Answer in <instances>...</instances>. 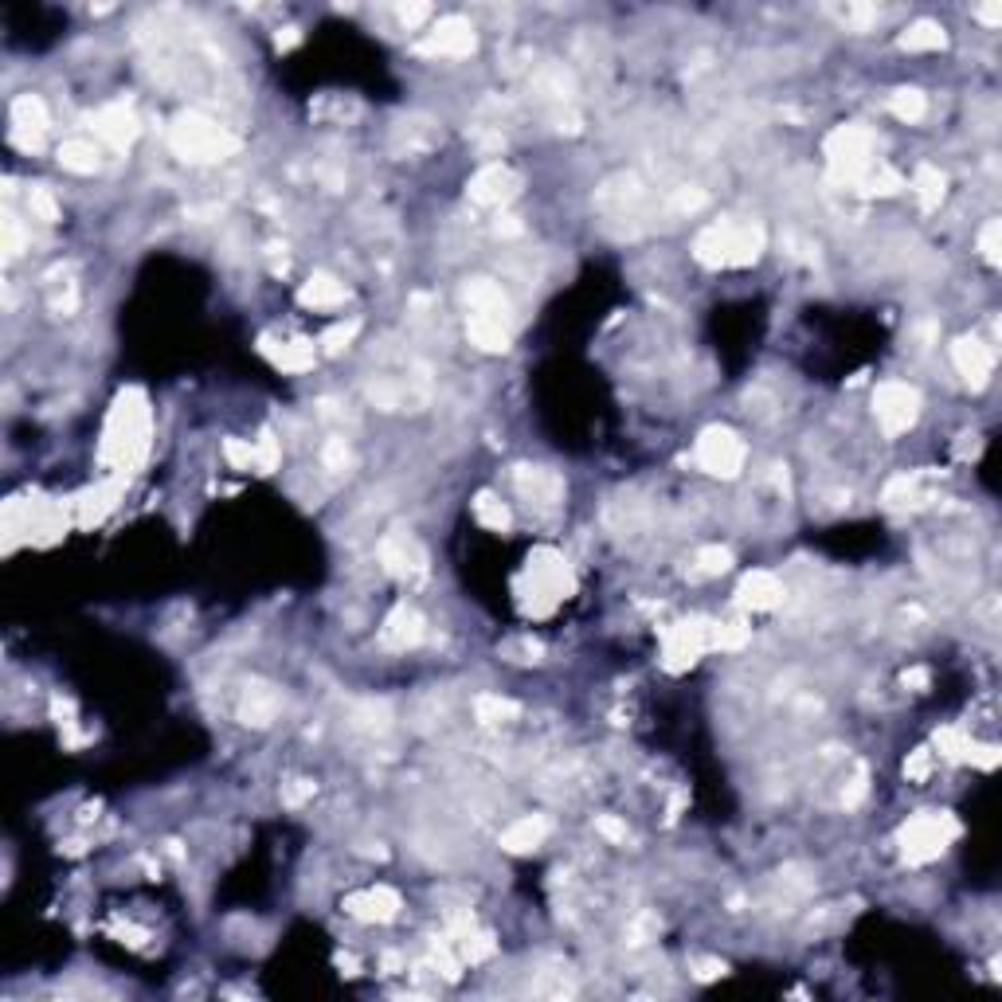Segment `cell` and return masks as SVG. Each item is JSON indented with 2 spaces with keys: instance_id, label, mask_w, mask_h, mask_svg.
Masks as SVG:
<instances>
[{
  "instance_id": "1",
  "label": "cell",
  "mask_w": 1002,
  "mask_h": 1002,
  "mask_svg": "<svg viewBox=\"0 0 1002 1002\" xmlns=\"http://www.w3.org/2000/svg\"><path fill=\"white\" fill-rule=\"evenodd\" d=\"M768 235L760 224L744 220V224H732V220H717L709 224L705 231H697L693 239V259L709 271H721V267H752L764 251Z\"/></svg>"
},
{
  "instance_id": "2",
  "label": "cell",
  "mask_w": 1002,
  "mask_h": 1002,
  "mask_svg": "<svg viewBox=\"0 0 1002 1002\" xmlns=\"http://www.w3.org/2000/svg\"><path fill=\"white\" fill-rule=\"evenodd\" d=\"M169 149L192 165H216L239 153V137L200 110H184L169 126Z\"/></svg>"
},
{
  "instance_id": "3",
  "label": "cell",
  "mask_w": 1002,
  "mask_h": 1002,
  "mask_svg": "<svg viewBox=\"0 0 1002 1002\" xmlns=\"http://www.w3.org/2000/svg\"><path fill=\"white\" fill-rule=\"evenodd\" d=\"M517 595H521V607L529 615H552L572 595V572H568L564 556L556 548H537L525 564Z\"/></svg>"
},
{
  "instance_id": "4",
  "label": "cell",
  "mask_w": 1002,
  "mask_h": 1002,
  "mask_svg": "<svg viewBox=\"0 0 1002 1002\" xmlns=\"http://www.w3.org/2000/svg\"><path fill=\"white\" fill-rule=\"evenodd\" d=\"M149 451V408L137 392H122L110 427H106V443H102V458L118 462L122 470H134L137 462Z\"/></svg>"
},
{
  "instance_id": "5",
  "label": "cell",
  "mask_w": 1002,
  "mask_h": 1002,
  "mask_svg": "<svg viewBox=\"0 0 1002 1002\" xmlns=\"http://www.w3.org/2000/svg\"><path fill=\"white\" fill-rule=\"evenodd\" d=\"M873 149H877L873 130L858 126V122L838 126L834 134L826 137V145H822L826 165H830V177L838 184H858L869 169L877 165V161H873Z\"/></svg>"
},
{
  "instance_id": "6",
  "label": "cell",
  "mask_w": 1002,
  "mask_h": 1002,
  "mask_svg": "<svg viewBox=\"0 0 1002 1002\" xmlns=\"http://www.w3.org/2000/svg\"><path fill=\"white\" fill-rule=\"evenodd\" d=\"M956 834L959 822L948 811H920L901 826V854L909 866H928L948 850Z\"/></svg>"
},
{
  "instance_id": "7",
  "label": "cell",
  "mask_w": 1002,
  "mask_h": 1002,
  "mask_svg": "<svg viewBox=\"0 0 1002 1002\" xmlns=\"http://www.w3.org/2000/svg\"><path fill=\"white\" fill-rule=\"evenodd\" d=\"M693 462L713 478H736L748 462V447L732 427H705L693 443Z\"/></svg>"
},
{
  "instance_id": "8",
  "label": "cell",
  "mask_w": 1002,
  "mask_h": 1002,
  "mask_svg": "<svg viewBox=\"0 0 1002 1002\" xmlns=\"http://www.w3.org/2000/svg\"><path fill=\"white\" fill-rule=\"evenodd\" d=\"M873 415H877V427L889 439H897L920 419V392L909 380H881L873 392Z\"/></svg>"
},
{
  "instance_id": "9",
  "label": "cell",
  "mask_w": 1002,
  "mask_h": 1002,
  "mask_svg": "<svg viewBox=\"0 0 1002 1002\" xmlns=\"http://www.w3.org/2000/svg\"><path fill=\"white\" fill-rule=\"evenodd\" d=\"M705 650H713V623L709 619H682V623L666 627V635H662V666L670 674H682Z\"/></svg>"
},
{
  "instance_id": "10",
  "label": "cell",
  "mask_w": 1002,
  "mask_h": 1002,
  "mask_svg": "<svg viewBox=\"0 0 1002 1002\" xmlns=\"http://www.w3.org/2000/svg\"><path fill=\"white\" fill-rule=\"evenodd\" d=\"M376 556H380L384 572L396 576V580L415 584V580L427 576V548L419 545V537L411 529H388L380 537V545H376Z\"/></svg>"
},
{
  "instance_id": "11",
  "label": "cell",
  "mask_w": 1002,
  "mask_h": 1002,
  "mask_svg": "<svg viewBox=\"0 0 1002 1002\" xmlns=\"http://www.w3.org/2000/svg\"><path fill=\"white\" fill-rule=\"evenodd\" d=\"M415 51L427 59H466L478 51V32L466 16H443Z\"/></svg>"
},
{
  "instance_id": "12",
  "label": "cell",
  "mask_w": 1002,
  "mask_h": 1002,
  "mask_svg": "<svg viewBox=\"0 0 1002 1002\" xmlns=\"http://www.w3.org/2000/svg\"><path fill=\"white\" fill-rule=\"evenodd\" d=\"M517 192H521V173L509 169L505 161L482 165V169L466 181V196H470L474 204H482V208H501V204H509Z\"/></svg>"
},
{
  "instance_id": "13",
  "label": "cell",
  "mask_w": 1002,
  "mask_h": 1002,
  "mask_svg": "<svg viewBox=\"0 0 1002 1002\" xmlns=\"http://www.w3.org/2000/svg\"><path fill=\"white\" fill-rule=\"evenodd\" d=\"M513 486H517L521 501H529L537 509H556L564 501V494H568L564 478L552 466H541V462H521L513 470Z\"/></svg>"
},
{
  "instance_id": "14",
  "label": "cell",
  "mask_w": 1002,
  "mask_h": 1002,
  "mask_svg": "<svg viewBox=\"0 0 1002 1002\" xmlns=\"http://www.w3.org/2000/svg\"><path fill=\"white\" fill-rule=\"evenodd\" d=\"M400 909H404V901L392 885H368V889H357L345 897V912L361 924H388L400 916Z\"/></svg>"
},
{
  "instance_id": "15",
  "label": "cell",
  "mask_w": 1002,
  "mask_h": 1002,
  "mask_svg": "<svg viewBox=\"0 0 1002 1002\" xmlns=\"http://www.w3.org/2000/svg\"><path fill=\"white\" fill-rule=\"evenodd\" d=\"M952 365L967 380V388L979 392V388H987V380L995 372V349L987 341H979V337H959L952 345Z\"/></svg>"
},
{
  "instance_id": "16",
  "label": "cell",
  "mask_w": 1002,
  "mask_h": 1002,
  "mask_svg": "<svg viewBox=\"0 0 1002 1002\" xmlns=\"http://www.w3.org/2000/svg\"><path fill=\"white\" fill-rule=\"evenodd\" d=\"M47 126H51V118H47V106L40 94H20V98L12 102V141H16V145L40 149Z\"/></svg>"
},
{
  "instance_id": "17",
  "label": "cell",
  "mask_w": 1002,
  "mask_h": 1002,
  "mask_svg": "<svg viewBox=\"0 0 1002 1002\" xmlns=\"http://www.w3.org/2000/svg\"><path fill=\"white\" fill-rule=\"evenodd\" d=\"M239 721L243 725H251V729H267L278 721V713H282V693L267 682H251L243 689V697H239Z\"/></svg>"
},
{
  "instance_id": "18",
  "label": "cell",
  "mask_w": 1002,
  "mask_h": 1002,
  "mask_svg": "<svg viewBox=\"0 0 1002 1002\" xmlns=\"http://www.w3.org/2000/svg\"><path fill=\"white\" fill-rule=\"evenodd\" d=\"M91 130L110 149H130L137 137V114L126 106V102H110V106H102L98 114L91 118Z\"/></svg>"
},
{
  "instance_id": "19",
  "label": "cell",
  "mask_w": 1002,
  "mask_h": 1002,
  "mask_svg": "<svg viewBox=\"0 0 1002 1002\" xmlns=\"http://www.w3.org/2000/svg\"><path fill=\"white\" fill-rule=\"evenodd\" d=\"M427 635V623H423V615L411 607V603H396L392 611H388V619H384V627H380V642L388 646V650H411V646H419Z\"/></svg>"
},
{
  "instance_id": "20",
  "label": "cell",
  "mask_w": 1002,
  "mask_h": 1002,
  "mask_svg": "<svg viewBox=\"0 0 1002 1002\" xmlns=\"http://www.w3.org/2000/svg\"><path fill=\"white\" fill-rule=\"evenodd\" d=\"M783 580L775 576V572H764V568H756V572H748L744 580H740V588H736V603L740 607H748V611H772L783 603Z\"/></svg>"
},
{
  "instance_id": "21",
  "label": "cell",
  "mask_w": 1002,
  "mask_h": 1002,
  "mask_svg": "<svg viewBox=\"0 0 1002 1002\" xmlns=\"http://www.w3.org/2000/svg\"><path fill=\"white\" fill-rule=\"evenodd\" d=\"M259 349L271 357L274 368L282 372H310L314 361H318V345L310 337H290V341H274V337H263Z\"/></svg>"
},
{
  "instance_id": "22",
  "label": "cell",
  "mask_w": 1002,
  "mask_h": 1002,
  "mask_svg": "<svg viewBox=\"0 0 1002 1002\" xmlns=\"http://www.w3.org/2000/svg\"><path fill=\"white\" fill-rule=\"evenodd\" d=\"M298 302L306 306V310H341L345 302H349V286L337 278V274H310L306 282H302V290H298Z\"/></svg>"
},
{
  "instance_id": "23",
  "label": "cell",
  "mask_w": 1002,
  "mask_h": 1002,
  "mask_svg": "<svg viewBox=\"0 0 1002 1002\" xmlns=\"http://www.w3.org/2000/svg\"><path fill=\"white\" fill-rule=\"evenodd\" d=\"M462 302H466L470 314H482V318H509V298H505L501 282H494V278H466Z\"/></svg>"
},
{
  "instance_id": "24",
  "label": "cell",
  "mask_w": 1002,
  "mask_h": 1002,
  "mask_svg": "<svg viewBox=\"0 0 1002 1002\" xmlns=\"http://www.w3.org/2000/svg\"><path fill=\"white\" fill-rule=\"evenodd\" d=\"M548 830H552V822L545 815H521L513 826L501 830V850L505 854H533L548 838Z\"/></svg>"
},
{
  "instance_id": "25",
  "label": "cell",
  "mask_w": 1002,
  "mask_h": 1002,
  "mask_svg": "<svg viewBox=\"0 0 1002 1002\" xmlns=\"http://www.w3.org/2000/svg\"><path fill=\"white\" fill-rule=\"evenodd\" d=\"M466 337L470 345H478L482 353H505L509 349V318H482V314H470L466 318Z\"/></svg>"
},
{
  "instance_id": "26",
  "label": "cell",
  "mask_w": 1002,
  "mask_h": 1002,
  "mask_svg": "<svg viewBox=\"0 0 1002 1002\" xmlns=\"http://www.w3.org/2000/svg\"><path fill=\"white\" fill-rule=\"evenodd\" d=\"M392 137H396V149H400V153H427V149H435V145L443 141V130H439L431 118H404Z\"/></svg>"
},
{
  "instance_id": "27",
  "label": "cell",
  "mask_w": 1002,
  "mask_h": 1002,
  "mask_svg": "<svg viewBox=\"0 0 1002 1002\" xmlns=\"http://www.w3.org/2000/svg\"><path fill=\"white\" fill-rule=\"evenodd\" d=\"M59 165H63L67 173L87 177V173H94V169L102 165V153H98V145L87 141V137H71V141L59 145Z\"/></svg>"
},
{
  "instance_id": "28",
  "label": "cell",
  "mask_w": 1002,
  "mask_h": 1002,
  "mask_svg": "<svg viewBox=\"0 0 1002 1002\" xmlns=\"http://www.w3.org/2000/svg\"><path fill=\"white\" fill-rule=\"evenodd\" d=\"M909 188L916 192L920 208H924V212H932V208H940V204H944V196H948V177H944L936 165H920V169L912 173Z\"/></svg>"
},
{
  "instance_id": "29",
  "label": "cell",
  "mask_w": 1002,
  "mask_h": 1002,
  "mask_svg": "<svg viewBox=\"0 0 1002 1002\" xmlns=\"http://www.w3.org/2000/svg\"><path fill=\"white\" fill-rule=\"evenodd\" d=\"M901 47L905 51H944L948 47V32L936 20H916V24H909L901 32Z\"/></svg>"
},
{
  "instance_id": "30",
  "label": "cell",
  "mask_w": 1002,
  "mask_h": 1002,
  "mask_svg": "<svg viewBox=\"0 0 1002 1002\" xmlns=\"http://www.w3.org/2000/svg\"><path fill=\"white\" fill-rule=\"evenodd\" d=\"M533 91L548 98V102H568L572 94H576V83H572V75L564 71V67H556V63H545L537 75H533Z\"/></svg>"
},
{
  "instance_id": "31",
  "label": "cell",
  "mask_w": 1002,
  "mask_h": 1002,
  "mask_svg": "<svg viewBox=\"0 0 1002 1002\" xmlns=\"http://www.w3.org/2000/svg\"><path fill=\"white\" fill-rule=\"evenodd\" d=\"M474 521H478L482 529H490V533H505L513 517H509V505H505L498 494L482 490V494L474 498Z\"/></svg>"
},
{
  "instance_id": "32",
  "label": "cell",
  "mask_w": 1002,
  "mask_h": 1002,
  "mask_svg": "<svg viewBox=\"0 0 1002 1002\" xmlns=\"http://www.w3.org/2000/svg\"><path fill=\"white\" fill-rule=\"evenodd\" d=\"M729 568H732V548H725V545H705V548H697V556H693V576H697V580L725 576Z\"/></svg>"
},
{
  "instance_id": "33",
  "label": "cell",
  "mask_w": 1002,
  "mask_h": 1002,
  "mask_svg": "<svg viewBox=\"0 0 1002 1002\" xmlns=\"http://www.w3.org/2000/svg\"><path fill=\"white\" fill-rule=\"evenodd\" d=\"M517 705L509 701V697H498V693H482L478 701H474V717L482 721V725H509V721H517Z\"/></svg>"
},
{
  "instance_id": "34",
  "label": "cell",
  "mask_w": 1002,
  "mask_h": 1002,
  "mask_svg": "<svg viewBox=\"0 0 1002 1002\" xmlns=\"http://www.w3.org/2000/svg\"><path fill=\"white\" fill-rule=\"evenodd\" d=\"M889 114L912 126V122H920L928 114V98H924V91H916V87H901V91L889 94Z\"/></svg>"
},
{
  "instance_id": "35",
  "label": "cell",
  "mask_w": 1002,
  "mask_h": 1002,
  "mask_svg": "<svg viewBox=\"0 0 1002 1002\" xmlns=\"http://www.w3.org/2000/svg\"><path fill=\"white\" fill-rule=\"evenodd\" d=\"M858 188H862L866 196H897V192H901V188H909V184H905V177H901L897 169H889V165H873L866 177L858 181Z\"/></svg>"
},
{
  "instance_id": "36",
  "label": "cell",
  "mask_w": 1002,
  "mask_h": 1002,
  "mask_svg": "<svg viewBox=\"0 0 1002 1002\" xmlns=\"http://www.w3.org/2000/svg\"><path fill=\"white\" fill-rule=\"evenodd\" d=\"M881 501L889 505V509H909L920 501V478L916 474H897V478H889L885 482V490H881Z\"/></svg>"
},
{
  "instance_id": "37",
  "label": "cell",
  "mask_w": 1002,
  "mask_h": 1002,
  "mask_svg": "<svg viewBox=\"0 0 1002 1002\" xmlns=\"http://www.w3.org/2000/svg\"><path fill=\"white\" fill-rule=\"evenodd\" d=\"M498 654L505 658V662L533 666V662H541V658H545V646H541L533 635H517V638H505V642L498 646Z\"/></svg>"
},
{
  "instance_id": "38",
  "label": "cell",
  "mask_w": 1002,
  "mask_h": 1002,
  "mask_svg": "<svg viewBox=\"0 0 1002 1002\" xmlns=\"http://www.w3.org/2000/svg\"><path fill=\"white\" fill-rule=\"evenodd\" d=\"M357 329H361V321L349 318V321H337L333 329H325L318 341V349L325 357H337V353H345L349 345H353V337H357Z\"/></svg>"
},
{
  "instance_id": "39",
  "label": "cell",
  "mask_w": 1002,
  "mask_h": 1002,
  "mask_svg": "<svg viewBox=\"0 0 1002 1002\" xmlns=\"http://www.w3.org/2000/svg\"><path fill=\"white\" fill-rule=\"evenodd\" d=\"M936 748H940L944 760H967L971 748H975V740L959 729V725H948V729L936 732Z\"/></svg>"
},
{
  "instance_id": "40",
  "label": "cell",
  "mask_w": 1002,
  "mask_h": 1002,
  "mask_svg": "<svg viewBox=\"0 0 1002 1002\" xmlns=\"http://www.w3.org/2000/svg\"><path fill=\"white\" fill-rule=\"evenodd\" d=\"M321 466H325L329 474H349V466H353V451H349L345 435H333V439H325V443H321Z\"/></svg>"
},
{
  "instance_id": "41",
  "label": "cell",
  "mask_w": 1002,
  "mask_h": 1002,
  "mask_svg": "<svg viewBox=\"0 0 1002 1002\" xmlns=\"http://www.w3.org/2000/svg\"><path fill=\"white\" fill-rule=\"evenodd\" d=\"M28 212H32V220H40V224H59V200L51 196V188H44V184H32V188H28Z\"/></svg>"
},
{
  "instance_id": "42",
  "label": "cell",
  "mask_w": 1002,
  "mask_h": 1002,
  "mask_svg": "<svg viewBox=\"0 0 1002 1002\" xmlns=\"http://www.w3.org/2000/svg\"><path fill=\"white\" fill-rule=\"evenodd\" d=\"M282 466V443L274 439V431H259L255 439V470L259 474H274Z\"/></svg>"
},
{
  "instance_id": "43",
  "label": "cell",
  "mask_w": 1002,
  "mask_h": 1002,
  "mask_svg": "<svg viewBox=\"0 0 1002 1002\" xmlns=\"http://www.w3.org/2000/svg\"><path fill=\"white\" fill-rule=\"evenodd\" d=\"M748 627L744 623H713V650H740L748 642Z\"/></svg>"
},
{
  "instance_id": "44",
  "label": "cell",
  "mask_w": 1002,
  "mask_h": 1002,
  "mask_svg": "<svg viewBox=\"0 0 1002 1002\" xmlns=\"http://www.w3.org/2000/svg\"><path fill=\"white\" fill-rule=\"evenodd\" d=\"M979 251H983V259L991 263V267H999L1002 263V220H987L983 231H979Z\"/></svg>"
},
{
  "instance_id": "45",
  "label": "cell",
  "mask_w": 1002,
  "mask_h": 1002,
  "mask_svg": "<svg viewBox=\"0 0 1002 1002\" xmlns=\"http://www.w3.org/2000/svg\"><path fill=\"white\" fill-rule=\"evenodd\" d=\"M224 458L231 470H251L255 466V443L251 439H224Z\"/></svg>"
},
{
  "instance_id": "46",
  "label": "cell",
  "mask_w": 1002,
  "mask_h": 1002,
  "mask_svg": "<svg viewBox=\"0 0 1002 1002\" xmlns=\"http://www.w3.org/2000/svg\"><path fill=\"white\" fill-rule=\"evenodd\" d=\"M709 204V196L701 192V188H674V196H670V208L678 212V216H693V212H701Z\"/></svg>"
},
{
  "instance_id": "47",
  "label": "cell",
  "mask_w": 1002,
  "mask_h": 1002,
  "mask_svg": "<svg viewBox=\"0 0 1002 1002\" xmlns=\"http://www.w3.org/2000/svg\"><path fill=\"white\" fill-rule=\"evenodd\" d=\"M877 16H881V12H877L873 4H846V8H842V20H846L850 32H869V28L877 24Z\"/></svg>"
},
{
  "instance_id": "48",
  "label": "cell",
  "mask_w": 1002,
  "mask_h": 1002,
  "mask_svg": "<svg viewBox=\"0 0 1002 1002\" xmlns=\"http://www.w3.org/2000/svg\"><path fill=\"white\" fill-rule=\"evenodd\" d=\"M932 768H936V756H932L928 748H916L909 760H905V779H912V783H924V779L932 775Z\"/></svg>"
},
{
  "instance_id": "49",
  "label": "cell",
  "mask_w": 1002,
  "mask_h": 1002,
  "mask_svg": "<svg viewBox=\"0 0 1002 1002\" xmlns=\"http://www.w3.org/2000/svg\"><path fill=\"white\" fill-rule=\"evenodd\" d=\"M310 795H314V779H290V783H282V803L286 807H302Z\"/></svg>"
},
{
  "instance_id": "50",
  "label": "cell",
  "mask_w": 1002,
  "mask_h": 1002,
  "mask_svg": "<svg viewBox=\"0 0 1002 1002\" xmlns=\"http://www.w3.org/2000/svg\"><path fill=\"white\" fill-rule=\"evenodd\" d=\"M20 251H24V228H20V220L8 212V216H4V255L16 259Z\"/></svg>"
},
{
  "instance_id": "51",
  "label": "cell",
  "mask_w": 1002,
  "mask_h": 1002,
  "mask_svg": "<svg viewBox=\"0 0 1002 1002\" xmlns=\"http://www.w3.org/2000/svg\"><path fill=\"white\" fill-rule=\"evenodd\" d=\"M595 830H599L607 842H615V846H627V838H631V834H627V822H619L615 815H599V819H595Z\"/></svg>"
},
{
  "instance_id": "52",
  "label": "cell",
  "mask_w": 1002,
  "mask_h": 1002,
  "mask_svg": "<svg viewBox=\"0 0 1002 1002\" xmlns=\"http://www.w3.org/2000/svg\"><path fill=\"white\" fill-rule=\"evenodd\" d=\"M866 791H869V772H866V768H858V772H854V779H850V783L842 787V803H846V807H858V803L866 799Z\"/></svg>"
},
{
  "instance_id": "53",
  "label": "cell",
  "mask_w": 1002,
  "mask_h": 1002,
  "mask_svg": "<svg viewBox=\"0 0 1002 1002\" xmlns=\"http://www.w3.org/2000/svg\"><path fill=\"white\" fill-rule=\"evenodd\" d=\"M689 971H693V979H701V983H709V979H721L729 967L721 963V959H693L689 963Z\"/></svg>"
},
{
  "instance_id": "54",
  "label": "cell",
  "mask_w": 1002,
  "mask_h": 1002,
  "mask_svg": "<svg viewBox=\"0 0 1002 1002\" xmlns=\"http://www.w3.org/2000/svg\"><path fill=\"white\" fill-rule=\"evenodd\" d=\"M396 16H400V24H404V28H415V24L431 20V4H400V8H396Z\"/></svg>"
},
{
  "instance_id": "55",
  "label": "cell",
  "mask_w": 1002,
  "mask_h": 1002,
  "mask_svg": "<svg viewBox=\"0 0 1002 1002\" xmlns=\"http://www.w3.org/2000/svg\"><path fill=\"white\" fill-rule=\"evenodd\" d=\"M975 20H983L987 28H999V24H1002V4H999V0H991V4H979V8H975Z\"/></svg>"
},
{
  "instance_id": "56",
  "label": "cell",
  "mask_w": 1002,
  "mask_h": 1002,
  "mask_svg": "<svg viewBox=\"0 0 1002 1002\" xmlns=\"http://www.w3.org/2000/svg\"><path fill=\"white\" fill-rule=\"evenodd\" d=\"M901 682L909 685L912 693H924V689H928V682H932V674H928L924 666H912V670H905V678H901Z\"/></svg>"
},
{
  "instance_id": "57",
  "label": "cell",
  "mask_w": 1002,
  "mask_h": 1002,
  "mask_svg": "<svg viewBox=\"0 0 1002 1002\" xmlns=\"http://www.w3.org/2000/svg\"><path fill=\"white\" fill-rule=\"evenodd\" d=\"M501 239H517V235H525V224L517 220V216H498V224H494Z\"/></svg>"
},
{
  "instance_id": "58",
  "label": "cell",
  "mask_w": 1002,
  "mask_h": 1002,
  "mask_svg": "<svg viewBox=\"0 0 1002 1002\" xmlns=\"http://www.w3.org/2000/svg\"><path fill=\"white\" fill-rule=\"evenodd\" d=\"M298 40H302V32H298V28H278V36H274V47H278V51H290V47L298 44Z\"/></svg>"
}]
</instances>
